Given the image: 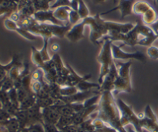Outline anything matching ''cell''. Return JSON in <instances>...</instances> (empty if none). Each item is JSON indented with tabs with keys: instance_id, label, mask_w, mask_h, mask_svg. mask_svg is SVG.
Returning a JSON list of instances; mask_svg holds the SVG:
<instances>
[{
	"instance_id": "14",
	"label": "cell",
	"mask_w": 158,
	"mask_h": 132,
	"mask_svg": "<svg viewBox=\"0 0 158 132\" xmlns=\"http://www.w3.org/2000/svg\"><path fill=\"white\" fill-rule=\"evenodd\" d=\"M66 66L69 68V72H70L67 77V79H66V86L77 87V85L79 84L80 82L83 81V80H89L92 77L91 74H86L84 76L78 75L70 65L67 63V64H66Z\"/></svg>"
},
{
	"instance_id": "41",
	"label": "cell",
	"mask_w": 158,
	"mask_h": 132,
	"mask_svg": "<svg viewBox=\"0 0 158 132\" xmlns=\"http://www.w3.org/2000/svg\"><path fill=\"white\" fill-rule=\"evenodd\" d=\"M147 54L152 60H158V47H156V46H150V47L148 48Z\"/></svg>"
},
{
	"instance_id": "3",
	"label": "cell",
	"mask_w": 158,
	"mask_h": 132,
	"mask_svg": "<svg viewBox=\"0 0 158 132\" xmlns=\"http://www.w3.org/2000/svg\"><path fill=\"white\" fill-rule=\"evenodd\" d=\"M112 43L110 40H104L102 43L101 49L97 57V60L100 63V76L98 78V83L102 84L105 77L109 73L111 66L114 63V59L112 53Z\"/></svg>"
},
{
	"instance_id": "27",
	"label": "cell",
	"mask_w": 158,
	"mask_h": 132,
	"mask_svg": "<svg viewBox=\"0 0 158 132\" xmlns=\"http://www.w3.org/2000/svg\"><path fill=\"white\" fill-rule=\"evenodd\" d=\"M35 104H36V97H35V94H29L28 97L20 103L19 110L27 111V110L30 109L32 107H33Z\"/></svg>"
},
{
	"instance_id": "13",
	"label": "cell",
	"mask_w": 158,
	"mask_h": 132,
	"mask_svg": "<svg viewBox=\"0 0 158 132\" xmlns=\"http://www.w3.org/2000/svg\"><path fill=\"white\" fill-rule=\"evenodd\" d=\"M132 91V83H131V78H123V77H117L116 80L114 81V91L113 94H118L120 92L131 93Z\"/></svg>"
},
{
	"instance_id": "31",
	"label": "cell",
	"mask_w": 158,
	"mask_h": 132,
	"mask_svg": "<svg viewBox=\"0 0 158 132\" xmlns=\"http://www.w3.org/2000/svg\"><path fill=\"white\" fill-rule=\"evenodd\" d=\"M77 12H78L79 15H80L81 20L84 19L89 16V10L83 0H78Z\"/></svg>"
},
{
	"instance_id": "1",
	"label": "cell",
	"mask_w": 158,
	"mask_h": 132,
	"mask_svg": "<svg viewBox=\"0 0 158 132\" xmlns=\"http://www.w3.org/2000/svg\"><path fill=\"white\" fill-rule=\"evenodd\" d=\"M98 106V118L118 132H127L120 122V110L113 92H101Z\"/></svg>"
},
{
	"instance_id": "20",
	"label": "cell",
	"mask_w": 158,
	"mask_h": 132,
	"mask_svg": "<svg viewBox=\"0 0 158 132\" xmlns=\"http://www.w3.org/2000/svg\"><path fill=\"white\" fill-rule=\"evenodd\" d=\"M115 61L116 66H117L118 76L123 78H131V74H130V69L132 66V60L126 62V63H121V62Z\"/></svg>"
},
{
	"instance_id": "18",
	"label": "cell",
	"mask_w": 158,
	"mask_h": 132,
	"mask_svg": "<svg viewBox=\"0 0 158 132\" xmlns=\"http://www.w3.org/2000/svg\"><path fill=\"white\" fill-rule=\"evenodd\" d=\"M28 116H29V126L36 123L43 124V114H42V109L35 104L30 109L27 110Z\"/></svg>"
},
{
	"instance_id": "9",
	"label": "cell",
	"mask_w": 158,
	"mask_h": 132,
	"mask_svg": "<svg viewBox=\"0 0 158 132\" xmlns=\"http://www.w3.org/2000/svg\"><path fill=\"white\" fill-rule=\"evenodd\" d=\"M4 26L8 30L15 31L17 33L19 34L21 36H23V38L26 39V40H29V41H34V40H36L37 36H35L34 34L31 33L30 32L26 30V29L20 27L15 22L12 21L9 18L6 19L4 20Z\"/></svg>"
},
{
	"instance_id": "39",
	"label": "cell",
	"mask_w": 158,
	"mask_h": 132,
	"mask_svg": "<svg viewBox=\"0 0 158 132\" xmlns=\"http://www.w3.org/2000/svg\"><path fill=\"white\" fill-rule=\"evenodd\" d=\"M8 95H9V100L12 104L19 107V102L18 100V94H17V90L15 87L12 88L10 91H8Z\"/></svg>"
},
{
	"instance_id": "23",
	"label": "cell",
	"mask_w": 158,
	"mask_h": 132,
	"mask_svg": "<svg viewBox=\"0 0 158 132\" xmlns=\"http://www.w3.org/2000/svg\"><path fill=\"white\" fill-rule=\"evenodd\" d=\"M56 0H32L35 12L51 9V6L55 3Z\"/></svg>"
},
{
	"instance_id": "16",
	"label": "cell",
	"mask_w": 158,
	"mask_h": 132,
	"mask_svg": "<svg viewBox=\"0 0 158 132\" xmlns=\"http://www.w3.org/2000/svg\"><path fill=\"white\" fill-rule=\"evenodd\" d=\"M46 28L50 31L52 36L58 37V38H63L66 37V35L72 26L70 25H63V26H60V25H53L49 24V23H45Z\"/></svg>"
},
{
	"instance_id": "22",
	"label": "cell",
	"mask_w": 158,
	"mask_h": 132,
	"mask_svg": "<svg viewBox=\"0 0 158 132\" xmlns=\"http://www.w3.org/2000/svg\"><path fill=\"white\" fill-rule=\"evenodd\" d=\"M140 125L142 128L148 130L150 132H158V119H150L144 116L140 120Z\"/></svg>"
},
{
	"instance_id": "28",
	"label": "cell",
	"mask_w": 158,
	"mask_h": 132,
	"mask_svg": "<svg viewBox=\"0 0 158 132\" xmlns=\"http://www.w3.org/2000/svg\"><path fill=\"white\" fill-rule=\"evenodd\" d=\"M15 117H16V119L18 120L21 129L28 128V127L29 126V116H28L27 111H22V110H19V111L17 112V114H15Z\"/></svg>"
},
{
	"instance_id": "12",
	"label": "cell",
	"mask_w": 158,
	"mask_h": 132,
	"mask_svg": "<svg viewBox=\"0 0 158 132\" xmlns=\"http://www.w3.org/2000/svg\"><path fill=\"white\" fill-rule=\"evenodd\" d=\"M105 24L109 32H116L122 34L128 33L135 26V24L131 23H120L113 21H105Z\"/></svg>"
},
{
	"instance_id": "29",
	"label": "cell",
	"mask_w": 158,
	"mask_h": 132,
	"mask_svg": "<svg viewBox=\"0 0 158 132\" xmlns=\"http://www.w3.org/2000/svg\"><path fill=\"white\" fill-rule=\"evenodd\" d=\"M76 87L77 88L78 91H87L93 90L94 88H97L98 90H100V85L98 83H91L88 80H83V81L80 82L79 84H77Z\"/></svg>"
},
{
	"instance_id": "44",
	"label": "cell",
	"mask_w": 158,
	"mask_h": 132,
	"mask_svg": "<svg viewBox=\"0 0 158 132\" xmlns=\"http://www.w3.org/2000/svg\"><path fill=\"white\" fill-rule=\"evenodd\" d=\"M16 90H17V94H18V100H19V104H20V103H21L22 101H23V100H24L25 99L28 97V95H29V94L26 91V90L23 89V87H20V88H19V89H16Z\"/></svg>"
},
{
	"instance_id": "32",
	"label": "cell",
	"mask_w": 158,
	"mask_h": 132,
	"mask_svg": "<svg viewBox=\"0 0 158 132\" xmlns=\"http://www.w3.org/2000/svg\"><path fill=\"white\" fill-rule=\"evenodd\" d=\"M70 125H73V117H69V116H61L59 121L56 125V126L60 130H62L63 128H66V127L69 126Z\"/></svg>"
},
{
	"instance_id": "49",
	"label": "cell",
	"mask_w": 158,
	"mask_h": 132,
	"mask_svg": "<svg viewBox=\"0 0 158 132\" xmlns=\"http://www.w3.org/2000/svg\"><path fill=\"white\" fill-rule=\"evenodd\" d=\"M106 0H92L93 2L94 3L95 5H98V4H101V3H103ZM114 3L117 2V0H113Z\"/></svg>"
},
{
	"instance_id": "10",
	"label": "cell",
	"mask_w": 158,
	"mask_h": 132,
	"mask_svg": "<svg viewBox=\"0 0 158 132\" xmlns=\"http://www.w3.org/2000/svg\"><path fill=\"white\" fill-rule=\"evenodd\" d=\"M117 77H118V72H117V66H116L115 61H114V63L111 66L110 69L109 73L105 77L103 83L100 85V89L99 90L100 93L103 92V91H111V92H113L114 81Z\"/></svg>"
},
{
	"instance_id": "51",
	"label": "cell",
	"mask_w": 158,
	"mask_h": 132,
	"mask_svg": "<svg viewBox=\"0 0 158 132\" xmlns=\"http://www.w3.org/2000/svg\"><path fill=\"white\" fill-rule=\"evenodd\" d=\"M2 108H3V105H2V102L0 101V111L2 109Z\"/></svg>"
},
{
	"instance_id": "40",
	"label": "cell",
	"mask_w": 158,
	"mask_h": 132,
	"mask_svg": "<svg viewBox=\"0 0 158 132\" xmlns=\"http://www.w3.org/2000/svg\"><path fill=\"white\" fill-rule=\"evenodd\" d=\"M13 87H14V80H12L10 77L7 76V77L3 80L1 90L3 91H6V92H8V91H10V90Z\"/></svg>"
},
{
	"instance_id": "15",
	"label": "cell",
	"mask_w": 158,
	"mask_h": 132,
	"mask_svg": "<svg viewBox=\"0 0 158 132\" xmlns=\"http://www.w3.org/2000/svg\"><path fill=\"white\" fill-rule=\"evenodd\" d=\"M42 114H43V123L52 124V125H56L61 117L60 113L56 111L52 107L42 109Z\"/></svg>"
},
{
	"instance_id": "25",
	"label": "cell",
	"mask_w": 158,
	"mask_h": 132,
	"mask_svg": "<svg viewBox=\"0 0 158 132\" xmlns=\"http://www.w3.org/2000/svg\"><path fill=\"white\" fill-rule=\"evenodd\" d=\"M142 19H143V24L150 26L157 20V12L154 10V9L151 7L148 12H146L142 15Z\"/></svg>"
},
{
	"instance_id": "42",
	"label": "cell",
	"mask_w": 158,
	"mask_h": 132,
	"mask_svg": "<svg viewBox=\"0 0 158 132\" xmlns=\"http://www.w3.org/2000/svg\"><path fill=\"white\" fill-rule=\"evenodd\" d=\"M43 89V83L40 81H37V80H32L31 83V91L34 94H36L40 92L41 90Z\"/></svg>"
},
{
	"instance_id": "50",
	"label": "cell",
	"mask_w": 158,
	"mask_h": 132,
	"mask_svg": "<svg viewBox=\"0 0 158 132\" xmlns=\"http://www.w3.org/2000/svg\"><path fill=\"white\" fill-rule=\"evenodd\" d=\"M19 132H29V130H28V128H23V129L20 130Z\"/></svg>"
},
{
	"instance_id": "21",
	"label": "cell",
	"mask_w": 158,
	"mask_h": 132,
	"mask_svg": "<svg viewBox=\"0 0 158 132\" xmlns=\"http://www.w3.org/2000/svg\"><path fill=\"white\" fill-rule=\"evenodd\" d=\"M19 58L20 57L19 55H14L12 57V60L9 63H7V64L2 65V63H0V81L3 80L7 77L9 70L16 63V62L18 61V60Z\"/></svg>"
},
{
	"instance_id": "38",
	"label": "cell",
	"mask_w": 158,
	"mask_h": 132,
	"mask_svg": "<svg viewBox=\"0 0 158 132\" xmlns=\"http://www.w3.org/2000/svg\"><path fill=\"white\" fill-rule=\"evenodd\" d=\"M80 20H81L80 19V15L77 12V11L73 10V9H71L70 12H69V23L71 26H73V25L77 24L80 22Z\"/></svg>"
},
{
	"instance_id": "5",
	"label": "cell",
	"mask_w": 158,
	"mask_h": 132,
	"mask_svg": "<svg viewBox=\"0 0 158 132\" xmlns=\"http://www.w3.org/2000/svg\"><path fill=\"white\" fill-rule=\"evenodd\" d=\"M136 26L137 28L139 35L137 45L150 47L152 46L154 42L158 39V36L151 29V26L141 23L140 21L137 22Z\"/></svg>"
},
{
	"instance_id": "11",
	"label": "cell",
	"mask_w": 158,
	"mask_h": 132,
	"mask_svg": "<svg viewBox=\"0 0 158 132\" xmlns=\"http://www.w3.org/2000/svg\"><path fill=\"white\" fill-rule=\"evenodd\" d=\"M86 24L81 20L77 24L72 26L69 32L66 35V38L71 43H77L84 37V29Z\"/></svg>"
},
{
	"instance_id": "4",
	"label": "cell",
	"mask_w": 158,
	"mask_h": 132,
	"mask_svg": "<svg viewBox=\"0 0 158 132\" xmlns=\"http://www.w3.org/2000/svg\"><path fill=\"white\" fill-rule=\"evenodd\" d=\"M117 106L120 112V122L123 127L131 124L135 128V131L137 132H143L141 125H140V119L138 116L134 112L132 106L128 105L121 100L120 98L116 99Z\"/></svg>"
},
{
	"instance_id": "30",
	"label": "cell",
	"mask_w": 158,
	"mask_h": 132,
	"mask_svg": "<svg viewBox=\"0 0 158 132\" xmlns=\"http://www.w3.org/2000/svg\"><path fill=\"white\" fill-rule=\"evenodd\" d=\"M3 125H5L8 132H19L21 130L19 123L18 120L15 117H11Z\"/></svg>"
},
{
	"instance_id": "35",
	"label": "cell",
	"mask_w": 158,
	"mask_h": 132,
	"mask_svg": "<svg viewBox=\"0 0 158 132\" xmlns=\"http://www.w3.org/2000/svg\"><path fill=\"white\" fill-rule=\"evenodd\" d=\"M78 92V90L76 87L71 86H63L60 88V95L61 97H68V96H72L73 94H77Z\"/></svg>"
},
{
	"instance_id": "6",
	"label": "cell",
	"mask_w": 158,
	"mask_h": 132,
	"mask_svg": "<svg viewBox=\"0 0 158 132\" xmlns=\"http://www.w3.org/2000/svg\"><path fill=\"white\" fill-rule=\"evenodd\" d=\"M123 43L120 46H117L112 43V53L114 60H137L141 63H145L147 62V56L140 51H136L134 53H127L121 49L122 46H124Z\"/></svg>"
},
{
	"instance_id": "33",
	"label": "cell",
	"mask_w": 158,
	"mask_h": 132,
	"mask_svg": "<svg viewBox=\"0 0 158 132\" xmlns=\"http://www.w3.org/2000/svg\"><path fill=\"white\" fill-rule=\"evenodd\" d=\"M56 100H54L51 97H46V98H36V104L40 107L41 109L46 108H49L55 104Z\"/></svg>"
},
{
	"instance_id": "36",
	"label": "cell",
	"mask_w": 158,
	"mask_h": 132,
	"mask_svg": "<svg viewBox=\"0 0 158 132\" xmlns=\"http://www.w3.org/2000/svg\"><path fill=\"white\" fill-rule=\"evenodd\" d=\"M31 77L32 80H37V81L42 82L45 80V73L42 68H38L34 70L33 72L31 73Z\"/></svg>"
},
{
	"instance_id": "17",
	"label": "cell",
	"mask_w": 158,
	"mask_h": 132,
	"mask_svg": "<svg viewBox=\"0 0 158 132\" xmlns=\"http://www.w3.org/2000/svg\"><path fill=\"white\" fill-rule=\"evenodd\" d=\"M18 5L13 0H0V16L6 15L9 17L18 11Z\"/></svg>"
},
{
	"instance_id": "45",
	"label": "cell",
	"mask_w": 158,
	"mask_h": 132,
	"mask_svg": "<svg viewBox=\"0 0 158 132\" xmlns=\"http://www.w3.org/2000/svg\"><path fill=\"white\" fill-rule=\"evenodd\" d=\"M43 127H44L45 132H61L55 125L52 124L43 123Z\"/></svg>"
},
{
	"instance_id": "47",
	"label": "cell",
	"mask_w": 158,
	"mask_h": 132,
	"mask_svg": "<svg viewBox=\"0 0 158 132\" xmlns=\"http://www.w3.org/2000/svg\"><path fill=\"white\" fill-rule=\"evenodd\" d=\"M60 46L58 43H52L50 46V49L52 51V52L55 53H57V52L60 50Z\"/></svg>"
},
{
	"instance_id": "37",
	"label": "cell",
	"mask_w": 158,
	"mask_h": 132,
	"mask_svg": "<svg viewBox=\"0 0 158 132\" xmlns=\"http://www.w3.org/2000/svg\"><path fill=\"white\" fill-rule=\"evenodd\" d=\"M100 94H97V95H94L93 97H89V98L86 99L84 102H83V106H84V108H89V107L94 106V105H97L99 104V101H100Z\"/></svg>"
},
{
	"instance_id": "48",
	"label": "cell",
	"mask_w": 158,
	"mask_h": 132,
	"mask_svg": "<svg viewBox=\"0 0 158 132\" xmlns=\"http://www.w3.org/2000/svg\"><path fill=\"white\" fill-rule=\"evenodd\" d=\"M150 26H151V29L154 30V32H155L156 35H157L158 36V19H157V21L155 22V23H154L152 25H151Z\"/></svg>"
},
{
	"instance_id": "46",
	"label": "cell",
	"mask_w": 158,
	"mask_h": 132,
	"mask_svg": "<svg viewBox=\"0 0 158 132\" xmlns=\"http://www.w3.org/2000/svg\"><path fill=\"white\" fill-rule=\"evenodd\" d=\"M78 127L77 125H70L69 126L66 127V128H63L62 130H60L61 132H77L78 130Z\"/></svg>"
},
{
	"instance_id": "19",
	"label": "cell",
	"mask_w": 158,
	"mask_h": 132,
	"mask_svg": "<svg viewBox=\"0 0 158 132\" xmlns=\"http://www.w3.org/2000/svg\"><path fill=\"white\" fill-rule=\"evenodd\" d=\"M71 8L69 6H60L54 10V16L59 20L62 22L65 25H69V12L71 10ZM71 26V25H70Z\"/></svg>"
},
{
	"instance_id": "24",
	"label": "cell",
	"mask_w": 158,
	"mask_h": 132,
	"mask_svg": "<svg viewBox=\"0 0 158 132\" xmlns=\"http://www.w3.org/2000/svg\"><path fill=\"white\" fill-rule=\"evenodd\" d=\"M151 8V5L148 2H147L143 1V0L137 1L135 4L134 5V7H133V12H134V14H136V15H143Z\"/></svg>"
},
{
	"instance_id": "34",
	"label": "cell",
	"mask_w": 158,
	"mask_h": 132,
	"mask_svg": "<svg viewBox=\"0 0 158 132\" xmlns=\"http://www.w3.org/2000/svg\"><path fill=\"white\" fill-rule=\"evenodd\" d=\"M49 40L48 38H43V48L41 49L40 51V53H41L42 57H43V60L44 62H47L49 60H51L52 57L49 56V51H48V43H49Z\"/></svg>"
},
{
	"instance_id": "7",
	"label": "cell",
	"mask_w": 158,
	"mask_h": 132,
	"mask_svg": "<svg viewBox=\"0 0 158 132\" xmlns=\"http://www.w3.org/2000/svg\"><path fill=\"white\" fill-rule=\"evenodd\" d=\"M136 2H137V0H120L118 6L113 8L112 9L102 12V13H100V15H106V14H109L110 12H114V11L119 10L120 12V19H123L125 17L134 14L133 7H134V5L135 4Z\"/></svg>"
},
{
	"instance_id": "26",
	"label": "cell",
	"mask_w": 158,
	"mask_h": 132,
	"mask_svg": "<svg viewBox=\"0 0 158 132\" xmlns=\"http://www.w3.org/2000/svg\"><path fill=\"white\" fill-rule=\"evenodd\" d=\"M31 51H32L31 60H32V63L38 68H43L45 64V62L43 61V57H42L41 53H40V51L38 50L34 46H31Z\"/></svg>"
},
{
	"instance_id": "2",
	"label": "cell",
	"mask_w": 158,
	"mask_h": 132,
	"mask_svg": "<svg viewBox=\"0 0 158 132\" xmlns=\"http://www.w3.org/2000/svg\"><path fill=\"white\" fill-rule=\"evenodd\" d=\"M82 20H83L86 26L90 27V41L95 45H101L102 40L107 35L109 31L105 24V20L101 18L100 13H97L94 16L89 15V17Z\"/></svg>"
},
{
	"instance_id": "43",
	"label": "cell",
	"mask_w": 158,
	"mask_h": 132,
	"mask_svg": "<svg viewBox=\"0 0 158 132\" xmlns=\"http://www.w3.org/2000/svg\"><path fill=\"white\" fill-rule=\"evenodd\" d=\"M29 132H45L43 124L36 123L28 127Z\"/></svg>"
},
{
	"instance_id": "8",
	"label": "cell",
	"mask_w": 158,
	"mask_h": 132,
	"mask_svg": "<svg viewBox=\"0 0 158 132\" xmlns=\"http://www.w3.org/2000/svg\"><path fill=\"white\" fill-rule=\"evenodd\" d=\"M33 18L40 23H49L53 25H60L63 26L62 22L59 21L55 16H54L53 9H49V10H42L35 12L33 15Z\"/></svg>"
}]
</instances>
